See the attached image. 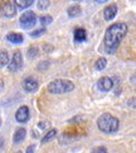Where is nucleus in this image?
I'll return each instance as SVG.
<instances>
[{
    "instance_id": "nucleus-18",
    "label": "nucleus",
    "mask_w": 136,
    "mask_h": 153,
    "mask_svg": "<svg viewBox=\"0 0 136 153\" xmlns=\"http://www.w3.org/2000/svg\"><path fill=\"white\" fill-rule=\"evenodd\" d=\"M57 136V129H50L47 134L44 136V138L42 139V143H47V142H49L50 139H53L54 137Z\"/></svg>"
},
{
    "instance_id": "nucleus-1",
    "label": "nucleus",
    "mask_w": 136,
    "mask_h": 153,
    "mask_svg": "<svg viewBox=\"0 0 136 153\" xmlns=\"http://www.w3.org/2000/svg\"><path fill=\"white\" fill-rule=\"evenodd\" d=\"M127 33V25L125 23H115L110 28H107L105 38H103V44L108 53H112L117 48L120 42L122 40Z\"/></svg>"
},
{
    "instance_id": "nucleus-16",
    "label": "nucleus",
    "mask_w": 136,
    "mask_h": 153,
    "mask_svg": "<svg viewBox=\"0 0 136 153\" xmlns=\"http://www.w3.org/2000/svg\"><path fill=\"white\" fill-rule=\"evenodd\" d=\"M8 63H9V54L3 50V52H0V68L5 67Z\"/></svg>"
},
{
    "instance_id": "nucleus-26",
    "label": "nucleus",
    "mask_w": 136,
    "mask_h": 153,
    "mask_svg": "<svg viewBox=\"0 0 136 153\" xmlns=\"http://www.w3.org/2000/svg\"><path fill=\"white\" fill-rule=\"evenodd\" d=\"M96 3H105V1H107V0H95Z\"/></svg>"
},
{
    "instance_id": "nucleus-10",
    "label": "nucleus",
    "mask_w": 136,
    "mask_h": 153,
    "mask_svg": "<svg viewBox=\"0 0 136 153\" xmlns=\"http://www.w3.org/2000/svg\"><path fill=\"white\" fill-rule=\"evenodd\" d=\"M116 14H117V5L116 4H111L105 8V10H103V16H105V20L110 22L112 20V19L116 16Z\"/></svg>"
},
{
    "instance_id": "nucleus-25",
    "label": "nucleus",
    "mask_w": 136,
    "mask_h": 153,
    "mask_svg": "<svg viewBox=\"0 0 136 153\" xmlns=\"http://www.w3.org/2000/svg\"><path fill=\"white\" fill-rule=\"evenodd\" d=\"M3 88H4V82H3V79L0 78V92L3 91Z\"/></svg>"
},
{
    "instance_id": "nucleus-23",
    "label": "nucleus",
    "mask_w": 136,
    "mask_h": 153,
    "mask_svg": "<svg viewBox=\"0 0 136 153\" xmlns=\"http://www.w3.org/2000/svg\"><path fill=\"white\" fill-rule=\"evenodd\" d=\"M48 123L47 122H43V123H38V127H41V129H44V127H47Z\"/></svg>"
},
{
    "instance_id": "nucleus-9",
    "label": "nucleus",
    "mask_w": 136,
    "mask_h": 153,
    "mask_svg": "<svg viewBox=\"0 0 136 153\" xmlns=\"http://www.w3.org/2000/svg\"><path fill=\"white\" fill-rule=\"evenodd\" d=\"M17 13V9L14 8V5H13L10 1H5L3 5H2V14L6 18H11L14 16Z\"/></svg>"
},
{
    "instance_id": "nucleus-4",
    "label": "nucleus",
    "mask_w": 136,
    "mask_h": 153,
    "mask_svg": "<svg viewBox=\"0 0 136 153\" xmlns=\"http://www.w3.org/2000/svg\"><path fill=\"white\" fill-rule=\"evenodd\" d=\"M37 23V16L34 14V11L32 10H28L22 14L20 19H19V24H20V27L23 29H30L33 28Z\"/></svg>"
},
{
    "instance_id": "nucleus-15",
    "label": "nucleus",
    "mask_w": 136,
    "mask_h": 153,
    "mask_svg": "<svg viewBox=\"0 0 136 153\" xmlns=\"http://www.w3.org/2000/svg\"><path fill=\"white\" fill-rule=\"evenodd\" d=\"M80 13H81V8L78 5L69 6L68 10H67V14L69 15V18H76L77 15H80Z\"/></svg>"
},
{
    "instance_id": "nucleus-19",
    "label": "nucleus",
    "mask_w": 136,
    "mask_h": 153,
    "mask_svg": "<svg viewBox=\"0 0 136 153\" xmlns=\"http://www.w3.org/2000/svg\"><path fill=\"white\" fill-rule=\"evenodd\" d=\"M39 20H41L43 27H47V25H49L52 22H53V18H52L50 15H43V16H41Z\"/></svg>"
},
{
    "instance_id": "nucleus-21",
    "label": "nucleus",
    "mask_w": 136,
    "mask_h": 153,
    "mask_svg": "<svg viewBox=\"0 0 136 153\" xmlns=\"http://www.w3.org/2000/svg\"><path fill=\"white\" fill-rule=\"evenodd\" d=\"M38 53H39V50H38V48L32 47V48L28 50V56H29V58H35Z\"/></svg>"
},
{
    "instance_id": "nucleus-20",
    "label": "nucleus",
    "mask_w": 136,
    "mask_h": 153,
    "mask_svg": "<svg viewBox=\"0 0 136 153\" xmlns=\"http://www.w3.org/2000/svg\"><path fill=\"white\" fill-rule=\"evenodd\" d=\"M47 8H49V0H39L38 1V9L45 10Z\"/></svg>"
},
{
    "instance_id": "nucleus-14",
    "label": "nucleus",
    "mask_w": 136,
    "mask_h": 153,
    "mask_svg": "<svg viewBox=\"0 0 136 153\" xmlns=\"http://www.w3.org/2000/svg\"><path fill=\"white\" fill-rule=\"evenodd\" d=\"M14 3L19 9H27L34 3V0H14Z\"/></svg>"
},
{
    "instance_id": "nucleus-22",
    "label": "nucleus",
    "mask_w": 136,
    "mask_h": 153,
    "mask_svg": "<svg viewBox=\"0 0 136 153\" xmlns=\"http://www.w3.org/2000/svg\"><path fill=\"white\" fill-rule=\"evenodd\" d=\"M44 33H45V29H44V28H42V29H38V30L32 31L30 35L33 36V38H35V36H39V35H42V34H44Z\"/></svg>"
},
{
    "instance_id": "nucleus-12",
    "label": "nucleus",
    "mask_w": 136,
    "mask_h": 153,
    "mask_svg": "<svg viewBox=\"0 0 136 153\" xmlns=\"http://www.w3.org/2000/svg\"><path fill=\"white\" fill-rule=\"evenodd\" d=\"M25 136H27V131L24 128H19L15 131L14 136H13V141H14V143H19L25 138Z\"/></svg>"
},
{
    "instance_id": "nucleus-24",
    "label": "nucleus",
    "mask_w": 136,
    "mask_h": 153,
    "mask_svg": "<svg viewBox=\"0 0 136 153\" xmlns=\"http://www.w3.org/2000/svg\"><path fill=\"white\" fill-rule=\"evenodd\" d=\"M93 152H106V149L103 148V147H101V148H97V149H93Z\"/></svg>"
},
{
    "instance_id": "nucleus-3",
    "label": "nucleus",
    "mask_w": 136,
    "mask_h": 153,
    "mask_svg": "<svg viewBox=\"0 0 136 153\" xmlns=\"http://www.w3.org/2000/svg\"><path fill=\"white\" fill-rule=\"evenodd\" d=\"M48 92L52 94H64L68 92H72L74 89V84L72 82L66 79H56L48 84Z\"/></svg>"
},
{
    "instance_id": "nucleus-5",
    "label": "nucleus",
    "mask_w": 136,
    "mask_h": 153,
    "mask_svg": "<svg viewBox=\"0 0 136 153\" xmlns=\"http://www.w3.org/2000/svg\"><path fill=\"white\" fill-rule=\"evenodd\" d=\"M8 69L10 72H18L23 68V56L20 52H15L14 55H13L11 60L8 63Z\"/></svg>"
},
{
    "instance_id": "nucleus-8",
    "label": "nucleus",
    "mask_w": 136,
    "mask_h": 153,
    "mask_svg": "<svg viewBox=\"0 0 136 153\" xmlns=\"http://www.w3.org/2000/svg\"><path fill=\"white\" fill-rule=\"evenodd\" d=\"M29 118V108L27 105H22L15 112V119L19 123H25Z\"/></svg>"
},
{
    "instance_id": "nucleus-27",
    "label": "nucleus",
    "mask_w": 136,
    "mask_h": 153,
    "mask_svg": "<svg viewBox=\"0 0 136 153\" xmlns=\"http://www.w3.org/2000/svg\"><path fill=\"white\" fill-rule=\"evenodd\" d=\"M33 148H34V147H29V148L27 149V152H33Z\"/></svg>"
},
{
    "instance_id": "nucleus-6",
    "label": "nucleus",
    "mask_w": 136,
    "mask_h": 153,
    "mask_svg": "<svg viewBox=\"0 0 136 153\" xmlns=\"http://www.w3.org/2000/svg\"><path fill=\"white\" fill-rule=\"evenodd\" d=\"M38 87H39V83H38V80L35 78H33V76H28V78H25L23 80V88H24V91L28 93L35 92Z\"/></svg>"
},
{
    "instance_id": "nucleus-11",
    "label": "nucleus",
    "mask_w": 136,
    "mask_h": 153,
    "mask_svg": "<svg viewBox=\"0 0 136 153\" xmlns=\"http://www.w3.org/2000/svg\"><path fill=\"white\" fill-rule=\"evenodd\" d=\"M6 39L13 44H19V43H23L24 38H23L22 34H19V33H9L8 35H6Z\"/></svg>"
},
{
    "instance_id": "nucleus-7",
    "label": "nucleus",
    "mask_w": 136,
    "mask_h": 153,
    "mask_svg": "<svg viewBox=\"0 0 136 153\" xmlns=\"http://www.w3.org/2000/svg\"><path fill=\"white\" fill-rule=\"evenodd\" d=\"M97 87L101 92H110L113 88V80L110 76H102L97 83Z\"/></svg>"
},
{
    "instance_id": "nucleus-2",
    "label": "nucleus",
    "mask_w": 136,
    "mask_h": 153,
    "mask_svg": "<svg viewBox=\"0 0 136 153\" xmlns=\"http://www.w3.org/2000/svg\"><path fill=\"white\" fill-rule=\"evenodd\" d=\"M97 126H98V129L101 132L110 134V133H115L119 129V119L111 114L105 113L97 120Z\"/></svg>"
},
{
    "instance_id": "nucleus-13",
    "label": "nucleus",
    "mask_w": 136,
    "mask_h": 153,
    "mask_svg": "<svg viewBox=\"0 0 136 153\" xmlns=\"http://www.w3.org/2000/svg\"><path fill=\"white\" fill-rule=\"evenodd\" d=\"M86 38H87V33L83 28L74 29V39L77 42H83V40H86Z\"/></svg>"
},
{
    "instance_id": "nucleus-17",
    "label": "nucleus",
    "mask_w": 136,
    "mask_h": 153,
    "mask_svg": "<svg viewBox=\"0 0 136 153\" xmlns=\"http://www.w3.org/2000/svg\"><path fill=\"white\" fill-rule=\"evenodd\" d=\"M106 65H107V60L105 58H100L96 62L95 68H96V71H103V69L106 68Z\"/></svg>"
}]
</instances>
